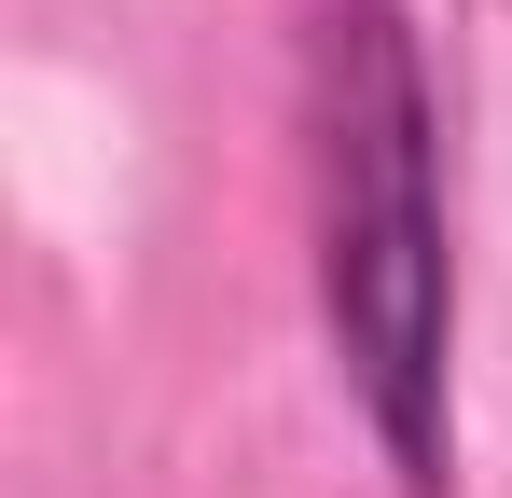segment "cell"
Here are the masks:
<instances>
[{
    "instance_id": "cell-1",
    "label": "cell",
    "mask_w": 512,
    "mask_h": 498,
    "mask_svg": "<svg viewBox=\"0 0 512 498\" xmlns=\"http://www.w3.org/2000/svg\"><path fill=\"white\" fill-rule=\"evenodd\" d=\"M305 277L333 388L402 498H457V208L443 97L402 0L305 14Z\"/></svg>"
}]
</instances>
